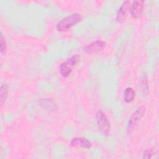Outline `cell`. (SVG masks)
<instances>
[{"label":"cell","mask_w":159,"mask_h":159,"mask_svg":"<svg viewBox=\"0 0 159 159\" xmlns=\"http://www.w3.org/2000/svg\"><path fill=\"white\" fill-rule=\"evenodd\" d=\"M106 43L104 41L96 40L86 45L84 48V51L89 54L98 53L101 51L105 47Z\"/></svg>","instance_id":"8992f818"},{"label":"cell","mask_w":159,"mask_h":159,"mask_svg":"<svg viewBox=\"0 0 159 159\" xmlns=\"http://www.w3.org/2000/svg\"><path fill=\"white\" fill-rule=\"evenodd\" d=\"M140 88L141 90L143 93V94H147L148 92V80H147V76L146 75H143L141 80H140Z\"/></svg>","instance_id":"8fae6325"},{"label":"cell","mask_w":159,"mask_h":159,"mask_svg":"<svg viewBox=\"0 0 159 159\" xmlns=\"http://www.w3.org/2000/svg\"><path fill=\"white\" fill-rule=\"evenodd\" d=\"M130 10V1H124L120 8L118 9L116 14V20L118 22L122 23L123 22L127 16V14Z\"/></svg>","instance_id":"5b68a950"},{"label":"cell","mask_w":159,"mask_h":159,"mask_svg":"<svg viewBox=\"0 0 159 159\" xmlns=\"http://www.w3.org/2000/svg\"><path fill=\"white\" fill-rule=\"evenodd\" d=\"M143 11V1H134L130 7V14L133 18L137 19L141 17Z\"/></svg>","instance_id":"52a82bcc"},{"label":"cell","mask_w":159,"mask_h":159,"mask_svg":"<svg viewBox=\"0 0 159 159\" xmlns=\"http://www.w3.org/2000/svg\"><path fill=\"white\" fill-rule=\"evenodd\" d=\"M71 145L74 147H81L88 148L91 147V143L86 138L83 137H75L73 138L70 142Z\"/></svg>","instance_id":"ba28073f"},{"label":"cell","mask_w":159,"mask_h":159,"mask_svg":"<svg viewBox=\"0 0 159 159\" xmlns=\"http://www.w3.org/2000/svg\"><path fill=\"white\" fill-rule=\"evenodd\" d=\"M1 45H0V48H1V53L2 54H5L7 52V43L5 41L2 34H1Z\"/></svg>","instance_id":"7c38bea8"},{"label":"cell","mask_w":159,"mask_h":159,"mask_svg":"<svg viewBox=\"0 0 159 159\" xmlns=\"http://www.w3.org/2000/svg\"><path fill=\"white\" fill-rule=\"evenodd\" d=\"M0 103L1 105L2 106L4 102H5L7 94H8V91H9V87L7 84H3L1 85V88H0Z\"/></svg>","instance_id":"30bf717a"},{"label":"cell","mask_w":159,"mask_h":159,"mask_svg":"<svg viewBox=\"0 0 159 159\" xmlns=\"http://www.w3.org/2000/svg\"><path fill=\"white\" fill-rule=\"evenodd\" d=\"M154 154V152L153 150L150 149L145 151L143 154V158H150Z\"/></svg>","instance_id":"4fadbf2b"},{"label":"cell","mask_w":159,"mask_h":159,"mask_svg":"<svg viewBox=\"0 0 159 159\" xmlns=\"http://www.w3.org/2000/svg\"><path fill=\"white\" fill-rule=\"evenodd\" d=\"M135 98V91L132 88H127L124 92V101L130 103L133 101Z\"/></svg>","instance_id":"9c48e42d"},{"label":"cell","mask_w":159,"mask_h":159,"mask_svg":"<svg viewBox=\"0 0 159 159\" xmlns=\"http://www.w3.org/2000/svg\"><path fill=\"white\" fill-rule=\"evenodd\" d=\"M96 117L99 129L103 134L107 135L110 132L111 125L105 114L101 110H98Z\"/></svg>","instance_id":"3957f363"},{"label":"cell","mask_w":159,"mask_h":159,"mask_svg":"<svg viewBox=\"0 0 159 159\" xmlns=\"http://www.w3.org/2000/svg\"><path fill=\"white\" fill-rule=\"evenodd\" d=\"M145 112V107L143 106L139 107L130 117L128 124L127 131L130 132L139 123L140 120L143 117Z\"/></svg>","instance_id":"277c9868"},{"label":"cell","mask_w":159,"mask_h":159,"mask_svg":"<svg viewBox=\"0 0 159 159\" xmlns=\"http://www.w3.org/2000/svg\"><path fill=\"white\" fill-rule=\"evenodd\" d=\"M81 16L78 13L72 14L62 19L57 24V29L60 32L68 30L81 20Z\"/></svg>","instance_id":"6da1fadb"},{"label":"cell","mask_w":159,"mask_h":159,"mask_svg":"<svg viewBox=\"0 0 159 159\" xmlns=\"http://www.w3.org/2000/svg\"><path fill=\"white\" fill-rule=\"evenodd\" d=\"M80 57L78 55H75L65 61L63 62L60 66V73L63 77H67L72 71L73 68L78 63Z\"/></svg>","instance_id":"7a4b0ae2"}]
</instances>
